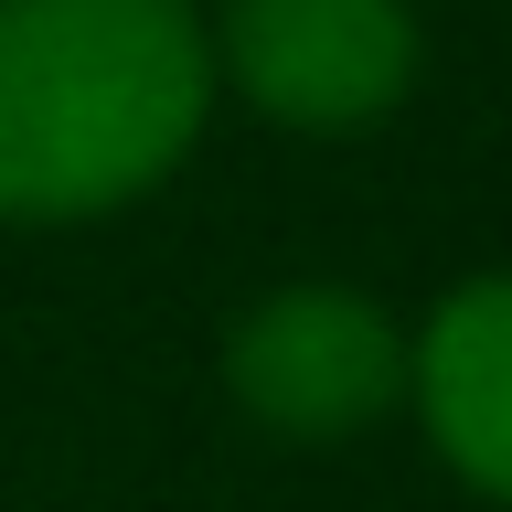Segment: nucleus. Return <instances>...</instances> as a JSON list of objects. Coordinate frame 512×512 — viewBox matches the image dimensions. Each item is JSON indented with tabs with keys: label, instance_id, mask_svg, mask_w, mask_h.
<instances>
[{
	"label": "nucleus",
	"instance_id": "f257e3e1",
	"mask_svg": "<svg viewBox=\"0 0 512 512\" xmlns=\"http://www.w3.org/2000/svg\"><path fill=\"white\" fill-rule=\"evenodd\" d=\"M214 96L192 0H0V224H86L160 192Z\"/></svg>",
	"mask_w": 512,
	"mask_h": 512
},
{
	"label": "nucleus",
	"instance_id": "f03ea898",
	"mask_svg": "<svg viewBox=\"0 0 512 512\" xmlns=\"http://www.w3.org/2000/svg\"><path fill=\"white\" fill-rule=\"evenodd\" d=\"M214 86H235L267 128L352 139L384 128L416 86V0H224Z\"/></svg>",
	"mask_w": 512,
	"mask_h": 512
},
{
	"label": "nucleus",
	"instance_id": "7ed1b4c3",
	"mask_svg": "<svg viewBox=\"0 0 512 512\" xmlns=\"http://www.w3.org/2000/svg\"><path fill=\"white\" fill-rule=\"evenodd\" d=\"M224 384H235V406L267 438L331 448V438H352V427L406 406V331L363 288L299 278V288H267L224 331Z\"/></svg>",
	"mask_w": 512,
	"mask_h": 512
},
{
	"label": "nucleus",
	"instance_id": "20e7f679",
	"mask_svg": "<svg viewBox=\"0 0 512 512\" xmlns=\"http://www.w3.org/2000/svg\"><path fill=\"white\" fill-rule=\"evenodd\" d=\"M406 406L448 470L512 512V267L448 288L427 331H406Z\"/></svg>",
	"mask_w": 512,
	"mask_h": 512
}]
</instances>
